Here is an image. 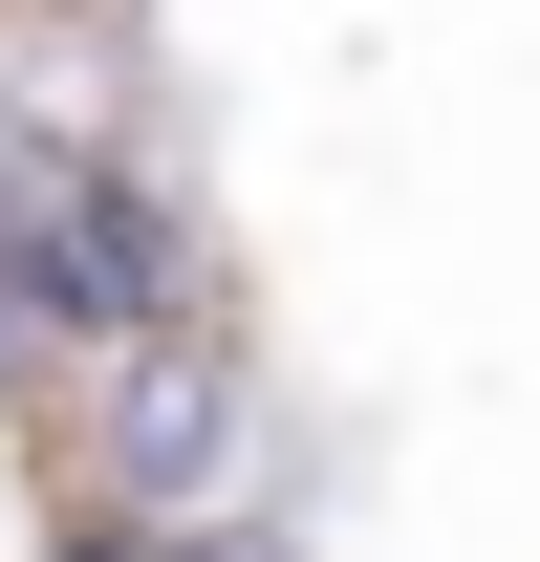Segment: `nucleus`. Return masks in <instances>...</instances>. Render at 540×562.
I'll list each match as a JSON object with an SVG mask.
<instances>
[{"instance_id":"4","label":"nucleus","mask_w":540,"mask_h":562,"mask_svg":"<svg viewBox=\"0 0 540 562\" xmlns=\"http://www.w3.org/2000/svg\"><path fill=\"white\" fill-rule=\"evenodd\" d=\"M66 390V303H44V131H0V412Z\"/></svg>"},{"instance_id":"1","label":"nucleus","mask_w":540,"mask_h":562,"mask_svg":"<svg viewBox=\"0 0 540 562\" xmlns=\"http://www.w3.org/2000/svg\"><path fill=\"white\" fill-rule=\"evenodd\" d=\"M22 432H44V519H151V541L173 519H281V412L238 368V325H131Z\"/></svg>"},{"instance_id":"2","label":"nucleus","mask_w":540,"mask_h":562,"mask_svg":"<svg viewBox=\"0 0 540 562\" xmlns=\"http://www.w3.org/2000/svg\"><path fill=\"white\" fill-rule=\"evenodd\" d=\"M44 303H66V368L131 347V325H216V216L131 151H44Z\"/></svg>"},{"instance_id":"5","label":"nucleus","mask_w":540,"mask_h":562,"mask_svg":"<svg viewBox=\"0 0 540 562\" xmlns=\"http://www.w3.org/2000/svg\"><path fill=\"white\" fill-rule=\"evenodd\" d=\"M66 562H151V519H66Z\"/></svg>"},{"instance_id":"3","label":"nucleus","mask_w":540,"mask_h":562,"mask_svg":"<svg viewBox=\"0 0 540 562\" xmlns=\"http://www.w3.org/2000/svg\"><path fill=\"white\" fill-rule=\"evenodd\" d=\"M0 131H44V151H131V131H151V44H131V0H0Z\"/></svg>"}]
</instances>
